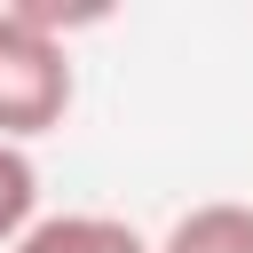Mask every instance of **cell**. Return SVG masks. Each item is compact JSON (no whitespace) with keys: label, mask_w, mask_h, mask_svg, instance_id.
Returning <instances> with one entry per match:
<instances>
[{"label":"cell","mask_w":253,"mask_h":253,"mask_svg":"<svg viewBox=\"0 0 253 253\" xmlns=\"http://www.w3.org/2000/svg\"><path fill=\"white\" fill-rule=\"evenodd\" d=\"M150 253H253V206H245V198H206V206H190Z\"/></svg>","instance_id":"cell-3"},{"label":"cell","mask_w":253,"mask_h":253,"mask_svg":"<svg viewBox=\"0 0 253 253\" xmlns=\"http://www.w3.org/2000/svg\"><path fill=\"white\" fill-rule=\"evenodd\" d=\"M8 253H150V237L119 213H40Z\"/></svg>","instance_id":"cell-2"},{"label":"cell","mask_w":253,"mask_h":253,"mask_svg":"<svg viewBox=\"0 0 253 253\" xmlns=\"http://www.w3.org/2000/svg\"><path fill=\"white\" fill-rule=\"evenodd\" d=\"M32 221H40V166H32V150L0 142V245H16Z\"/></svg>","instance_id":"cell-4"},{"label":"cell","mask_w":253,"mask_h":253,"mask_svg":"<svg viewBox=\"0 0 253 253\" xmlns=\"http://www.w3.org/2000/svg\"><path fill=\"white\" fill-rule=\"evenodd\" d=\"M79 79H71V47L63 24L47 8H0V142H40L63 126Z\"/></svg>","instance_id":"cell-1"}]
</instances>
